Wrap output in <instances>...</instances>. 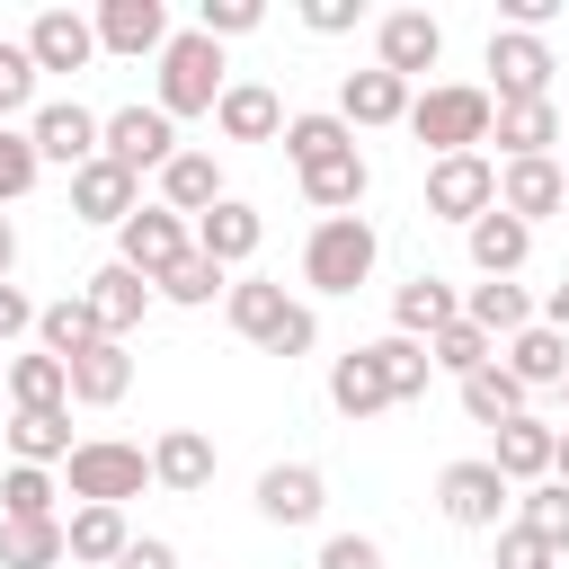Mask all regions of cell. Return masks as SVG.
Returning <instances> with one entry per match:
<instances>
[{"instance_id":"obj_7","label":"cell","mask_w":569,"mask_h":569,"mask_svg":"<svg viewBox=\"0 0 569 569\" xmlns=\"http://www.w3.org/2000/svg\"><path fill=\"white\" fill-rule=\"evenodd\" d=\"M480 62H489V98H498V107L551 98V71H560V62H551V44H542V36H525V27H489V53H480Z\"/></svg>"},{"instance_id":"obj_13","label":"cell","mask_w":569,"mask_h":569,"mask_svg":"<svg viewBox=\"0 0 569 569\" xmlns=\"http://www.w3.org/2000/svg\"><path fill=\"white\" fill-rule=\"evenodd\" d=\"M142 213V178L133 169H116L107 151L89 160V169H71V222H107V231H124Z\"/></svg>"},{"instance_id":"obj_49","label":"cell","mask_w":569,"mask_h":569,"mask_svg":"<svg viewBox=\"0 0 569 569\" xmlns=\"http://www.w3.org/2000/svg\"><path fill=\"white\" fill-rule=\"evenodd\" d=\"M311 569H382V542H373V533H329Z\"/></svg>"},{"instance_id":"obj_5","label":"cell","mask_w":569,"mask_h":569,"mask_svg":"<svg viewBox=\"0 0 569 569\" xmlns=\"http://www.w3.org/2000/svg\"><path fill=\"white\" fill-rule=\"evenodd\" d=\"M62 489H71L80 507H124V498L151 489V453L124 445V436H80V453L62 462Z\"/></svg>"},{"instance_id":"obj_43","label":"cell","mask_w":569,"mask_h":569,"mask_svg":"<svg viewBox=\"0 0 569 569\" xmlns=\"http://www.w3.org/2000/svg\"><path fill=\"white\" fill-rule=\"evenodd\" d=\"M213 293H231V267H213L204 249H187V258L160 276V302H178V311H204Z\"/></svg>"},{"instance_id":"obj_45","label":"cell","mask_w":569,"mask_h":569,"mask_svg":"<svg viewBox=\"0 0 569 569\" xmlns=\"http://www.w3.org/2000/svg\"><path fill=\"white\" fill-rule=\"evenodd\" d=\"M36 178H44V160H36V133H27V124H0V204H18Z\"/></svg>"},{"instance_id":"obj_37","label":"cell","mask_w":569,"mask_h":569,"mask_svg":"<svg viewBox=\"0 0 569 569\" xmlns=\"http://www.w3.org/2000/svg\"><path fill=\"white\" fill-rule=\"evenodd\" d=\"M62 533H71V560H98V569H116V560L133 551L124 507H71V516H62Z\"/></svg>"},{"instance_id":"obj_35","label":"cell","mask_w":569,"mask_h":569,"mask_svg":"<svg viewBox=\"0 0 569 569\" xmlns=\"http://www.w3.org/2000/svg\"><path fill=\"white\" fill-rule=\"evenodd\" d=\"M0 436H9V453H18V462H36V471H53V462H71V453H80V445H71V409H18Z\"/></svg>"},{"instance_id":"obj_10","label":"cell","mask_w":569,"mask_h":569,"mask_svg":"<svg viewBox=\"0 0 569 569\" xmlns=\"http://www.w3.org/2000/svg\"><path fill=\"white\" fill-rule=\"evenodd\" d=\"M27 133H36V160L44 169H89L98 142H107V116H89L80 98H53V107L27 116Z\"/></svg>"},{"instance_id":"obj_3","label":"cell","mask_w":569,"mask_h":569,"mask_svg":"<svg viewBox=\"0 0 569 569\" xmlns=\"http://www.w3.org/2000/svg\"><path fill=\"white\" fill-rule=\"evenodd\" d=\"M222 89H231V80H222V44H213L204 27H178V36L160 44V98H151V107L178 124V116H213Z\"/></svg>"},{"instance_id":"obj_9","label":"cell","mask_w":569,"mask_h":569,"mask_svg":"<svg viewBox=\"0 0 569 569\" xmlns=\"http://www.w3.org/2000/svg\"><path fill=\"white\" fill-rule=\"evenodd\" d=\"M98 151H107L116 169H133V178H142V169L160 178L187 142H178V124H169L160 107H142V98H133V107H116V116H107V142H98Z\"/></svg>"},{"instance_id":"obj_42","label":"cell","mask_w":569,"mask_h":569,"mask_svg":"<svg viewBox=\"0 0 569 569\" xmlns=\"http://www.w3.org/2000/svg\"><path fill=\"white\" fill-rule=\"evenodd\" d=\"M373 365H382V382H391V400H418L427 382H436V356H427V338H373Z\"/></svg>"},{"instance_id":"obj_20","label":"cell","mask_w":569,"mask_h":569,"mask_svg":"<svg viewBox=\"0 0 569 569\" xmlns=\"http://www.w3.org/2000/svg\"><path fill=\"white\" fill-rule=\"evenodd\" d=\"M151 489L204 498V489H213V436H204V427H169V436L151 445Z\"/></svg>"},{"instance_id":"obj_55","label":"cell","mask_w":569,"mask_h":569,"mask_svg":"<svg viewBox=\"0 0 569 569\" xmlns=\"http://www.w3.org/2000/svg\"><path fill=\"white\" fill-rule=\"evenodd\" d=\"M551 480H569V427H560V453H551Z\"/></svg>"},{"instance_id":"obj_36","label":"cell","mask_w":569,"mask_h":569,"mask_svg":"<svg viewBox=\"0 0 569 569\" xmlns=\"http://www.w3.org/2000/svg\"><path fill=\"white\" fill-rule=\"evenodd\" d=\"M338 151H356V133H347V116H338V107L284 116V160H293V178H302V169H320V160H338Z\"/></svg>"},{"instance_id":"obj_50","label":"cell","mask_w":569,"mask_h":569,"mask_svg":"<svg viewBox=\"0 0 569 569\" xmlns=\"http://www.w3.org/2000/svg\"><path fill=\"white\" fill-rule=\"evenodd\" d=\"M356 18H365V0H302V27L311 36H347Z\"/></svg>"},{"instance_id":"obj_23","label":"cell","mask_w":569,"mask_h":569,"mask_svg":"<svg viewBox=\"0 0 569 569\" xmlns=\"http://www.w3.org/2000/svg\"><path fill=\"white\" fill-rule=\"evenodd\" d=\"M258 240H267V213H258L249 196H222V204L196 222V249H204L213 267H240V258H258Z\"/></svg>"},{"instance_id":"obj_24","label":"cell","mask_w":569,"mask_h":569,"mask_svg":"<svg viewBox=\"0 0 569 569\" xmlns=\"http://www.w3.org/2000/svg\"><path fill=\"white\" fill-rule=\"evenodd\" d=\"M80 293H89V302H98V320H107V338H133V329H142V311H151V293H160V284H151V276H133V267H124V258H107V267H98V276H89V284H80Z\"/></svg>"},{"instance_id":"obj_32","label":"cell","mask_w":569,"mask_h":569,"mask_svg":"<svg viewBox=\"0 0 569 569\" xmlns=\"http://www.w3.org/2000/svg\"><path fill=\"white\" fill-rule=\"evenodd\" d=\"M462 320L489 329V338H516V329H533V293H525L516 276H480V284L462 293Z\"/></svg>"},{"instance_id":"obj_34","label":"cell","mask_w":569,"mask_h":569,"mask_svg":"<svg viewBox=\"0 0 569 569\" xmlns=\"http://www.w3.org/2000/svg\"><path fill=\"white\" fill-rule=\"evenodd\" d=\"M453 391H462V418H471V427H489V436H498L507 418H525V400H533L507 365H480V373H462Z\"/></svg>"},{"instance_id":"obj_4","label":"cell","mask_w":569,"mask_h":569,"mask_svg":"<svg viewBox=\"0 0 569 569\" xmlns=\"http://www.w3.org/2000/svg\"><path fill=\"white\" fill-rule=\"evenodd\" d=\"M373 258H382V231H373L365 213H329V222H311V240H302V284H311V293H356V284L373 276Z\"/></svg>"},{"instance_id":"obj_39","label":"cell","mask_w":569,"mask_h":569,"mask_svg":"<svg viewBox=\"0 0 569 569\" xmlns=\"http://www.w3.org/2000/svg\"><path fill=\"white\" fill-rule=\"evenodd\" d=\"M516 525H525L542 551L569 560V480H533V489H516Z\"/></svg>"},{"instance_id":"obj_19","label":"cell","mask_w":569,"mask_h":569,"mask_svg":"<svg viewBox=\"0 0 569 569\" xmlns=\"http://www.w3.org/2000/svg\"><path fill=\"white\" fill-rule=\"evenodd\" d=\"M551 453H560V427L551 418H507L498 427V445H489V462L507 471V489H533V480H551Z\"/></svg>"},{"instance_id":"obj_8","label":"cell","mask_w":569,"mask_h":569,"mask_svg":"<svg viewBox=\"0 0 569 569\" xmlns=\"http://www.w3.org/2000/svg\"><path fill=\"white\" fill-rule=\"evenodd\" d=\"M498 204V160L489 151H453V160H427V213L436 222H480Z\"/></svg>"},{"instance_id":"obj_58","label":"cell","mask_w":569,"mask_h":569,"mask_svg":"<svg viewBox=\"0 0 569 569\" xmlns=\"http://www.w3.org/2000/svg\"><path fill=\"white\" fill-rule=\"evenodd\" d=\"M560 409H569V382H560Z\"/></svg>"},{"instance_id":"obj_29","label":"cell","mask_w":569,"mask_h":569,"mask_svg":"<svg viewBox=\"0 0 569 569\" xmlns=\"http://www.w3.org/2000/svg\"><path fill=\"white\" fill-rule=\"evenodd\" d=\"M462 240H471V267H480V276H516V267L533 258V222H516L507 204H489Z\"/></svg>"},{"instance_id":"obj_28","label":"cell","mask_w":569,"mask_h":569,"mask_svg":"<svg viewBox=\"0 0 569 569\" xmlns=\"http://www.w3.org/2000/svg\"><path fill=\"white\" fill-rule=\"evenodd\" d=\"M498 365H507L525 391H560V382H569V338H560L551 320H533V329H516V338H507V356H498Z\"/></svg>"},{"instance_id":"obj_38","label":"cell","mask_w":569,"mask_h":569,"mask_svg":"<svg viewBox=\"0 0 569 569\" xmlns=\"http://www.w3.org/2000/svg\"><path fill=\"white\" fill-rule=\"evenodd\" d=\"M9 409H71V365L62 356H9Z\"/></svg>"},{"instance_id":"obj_33","label":"cell","mask_w":569,"mask_h":569,"mask_svg":"<svg viewBox=\"0 0 569 569\" xmlns=\"http://www.w3.org/2000/svg\"><path fill=\"white\" fill-rule=\"evenodd\" d=\"M36 338H44V356H62V365H71V356H89V347L107 338V320H98V302H89V293H62V302H44V311H36Z\"/></svg>"},{"instance_id":"obj_41","label":"cell","mask_w":569,"mask_h":569,"mask_svg":"<svg viewBox=\"0 0 569 569\" xmlns=\"http://www.w3.org/2000/svg\"><path fill=\"white\" fill-rule=\"evenodd\" d=\"M62 560H71L62 516H44V525H0V569H62Z\"/></svg>"},{"instance_id":"obj_18","label":"cell","mask_w":569,"mask_h":569,"mask_svg":"<svg viewBox=\"0 0 569 569\" xmlns=\"http://www.w3.org/2000/svg\"><path fill=\"white\" fill-rule=\"evenodd\" d=\"M338 116H347V133L409 124V80H391L382 62H373V71H347V80H338Z\"/></svg>"},{"instance_id":"obj_54","label":"cell","mask_w":569,"mask_h":569,"mask_svg":"<svg viewBox=\"0 0 569 569\" xmlns=\"http://www.w3.org/2000/svg\"><path fill=\"white\" fill-rule=\"evenodd\" d=\"M9 267H18V231H9V213H0V284H9Z\"/></svg>"},{"instance_id":"obj_48","label":"cell","mask_w":569,"mask_h":569,"mask_svg":"<svg viewBox=\"0 0 569 569\" xmlns=\"http://www.w3.org/2000/svg\"><path fill=\"white\" fill-rule=\"evenodd\" d=\"M27 98H36V53H27V44H0V124H9Z\"/></svg>"},{"instance_id":"obj_44","label":"cell","mask_w":569,"mask_h":569,"mask_svg":"<svg viewBox=\"0 0 569 569\" xmlns=\"http://www.w3.org/2000/svg\"><path fill=\"white\" fill-rule=\"evenodd\" d=\"M427 356H436V373H453V382H462V373L498 365V338H489V329H471V320H453V329H436V338H427Z\"/></svg>"},{"instance_id":"obj_51","label":"cell","mask_w":569,"mask_h":569,"mask_svg":"<svg viewBox=\"0 0 569 569\" xmlns=\"http://www.w3.org/2000/svg\"><path fill=\"white\" fill-rule=\"evenodd\" d=\"M36 311H44V302H27L18 284H0V347H9V338H27V329H36Z\"/></svg>"},{"instance_id":"obj_6","label":"cell","mask_w":569,"mask_h":569,"mask_svg":"<svg viewBox=\"0 0 569 569\" xmlns=\"http://www.w3.org/2000/svg\"><path fill=\"white\" fill-rule=\"evenodd\" d=\"M507 471L489 462V453H462V462H445L436 471V507H445V525H462V533H498L507 525Z\"/></svg>"},{"instance_id":"obj_26","label":"cell","mask_w":569,"mask_h":569,"mask_svg":"<svg viewBox=\"0 0 569 569\" xmlns=\"http://www.w3.org/2000/svg\"><path fill=\"white\" fill-rule=\"evenodd\" d=\"M489 142H498V160H551V142H560V98H525V107H498Z\"/></svg>"},{"instance_id":"obj_53","label":"cell","mask_w":569,"mask_h":569,"mask_svg":"<svg viewBox=\"0 0 569 569\" xmlns=\"http://www.w3.org/2000/svg\"><path fill=\"white\" fill-rule=\"evenodd\" d=\"M542 320H551V329H560V338H569V276H560V284H551V293H542Z\"/></svg>"},{"instance_id":"obj_52","label":"cell","mask_w":569,"mask_h":569,"mask_svg":"<svg viewBox=\"0 0 569 569\" xmlns=\"http://www.w3.org/2000/svg\"><path fill=\"white\" fill-rule=\"evenodd\" d=\"M116 569H178V542H160V533H133V551H124Z\"/></svg>"},{"instance_id":"obj_40","label":"cell","mask_w":569,"mask_h":569,"mask_svg":"<svg viewBox=\"0 0 569 569\" xmlns=\"http://www.w3.org/2000/svg\"><path fill=\"white\" fill-rule=\"evenodd\" d=\"M53 498H62L53 471H36V462H9V471H0V525H44Z\"/></svg>"},{"instance_id":"obj_56","label":"cell","mask_w":569,"mask_h":569,"mask_svg":"<svg viewBox=\"0 0 569 569\" xmlns=\"http://www.w3.org/2000/svg\"><path fill=\"white\" fill-rule=\"evenodd\" d=\"M560 142H569V107H560Z\"/></svg>"},{"instance_id":"obj_25","label":"cell","mask_w":569,"mask_h":569,"mask_svg":"<svg viewBox=\"0 0 569 569\" xmlns=\"http://www.w3.org/2000/svg\"><path fill=\"white\" fill-rule=\"evenodd\" d=\"M453 320H462V293H453L436 267H418V276L391 293V329H400V338H436V329H453Z\"/></svg>"},{"instance_id":"obj_31","label":"cell","mask_w":569,"mask_h":569,"mask_svg":"<svg viewBox=\"0 0 569 569\" xmlns=\"http://www.w3.org/2000/svg\"><path fill=\"white\" fill-rule=\"evenodd\" d=\"M365 187H373V169H365V151H338V160H320V169H302V204L329 222V213H356L365 204Z\"/></svg>"},{"instance_id":"obj_57","label":"cell","mask_w":569,"mask_h":569,"mask_svg":"<svg viewBox=\"0 0 569 569\" xmlns=\"http://www.w3.org/2000/svg\"><path fill=\"white\" fill-rule=\"evenodd\" d=\"M0 391H9V356H0Z\"/></svg>"},{"instance_id":"obj_22","label":"cell","mask_w":569,"mask_h":569,"mask_svg":"<svg viewBox=\"0 0 569 569\" xmlns=\"http://www.w3.org/2000/svg\"><path fill=\"white\" fill-rule=\"evenodd\" d=\"M222 196H231V187H222V160H213V151H196V142L160 169V204H169V213H187V222H204Z\"/></svg>"},{"instance_id":"obj_2","label":"cell","mask_w":569,"mask_h":569,"mask_svg":"<svg viewBox=\"0 0 569 569\" xmlns=\"http://www.w3.org/2000/svg\"><path fill=\"white\" fill-rule=\"evenodd\" d=\"M489 124H498V98H489L480 80H436V89H418V98H409V133H418L436 160L480 151V142H489Z\"/></svg>"},{"instance_id":"obj_15","label":"cell","mask_w":569,"mask_h":569,"mask_svg":"<svg viewBox=\"0 0 569 569\" xmlns=\"http://www.w3.org/2000/svg\"><path fill=\"white\" fill-rule=\"evenodd\" d=\"M178 27H169V9L160 0H98V53H124V62H160V44H169Z\"/></svg>"},{"instance_id":"obj_1","label":"cell","mask_w":569,"mask_h":569,"mask_svg":"<svg viewBox=\"0 0 569 569\" xmlns=\"http://www.w3.org/2000/svg\"><path fill=\"white\" fill-rule=\"evenodd\" d=\"M222 320H231L249 347H267V356H311V347H320V311L293 302L276 276H240V284L222 293Z\"/></svg>"},{"instance_id":"obj_12","label":"cell","mask_w":569,"mask_h":569,"mask_svg":"<svg viewBox=\"0 0 569 569\" xmlns=\"http://www.w3.org/2000/svg\"><path fill=\"white\" fill-rule=\"evenodd\" d=\"M373 62H382L391 80H418V71L445 62V27H436L427 9H391V18H373Z\"/></svg>"},{"instance_id":"obj_16","label":"cell","mask_w":569,"mask_h":569,"mask_svg":"<svg viewBox=\"0 0 569 569\" xmlns=\"http://www.w3.org/2000/svg\"><path fill=\"white\" fill-rule=\"evenodd\" d=\"M320 507H329L320 462H267L258 471V516L267 525H320Z\"/></svg>"},{"instance_id":"obj_46","label":"cell","mask_w":569,"mask_h":569,"mask_svg":"<svg viewBox=\"0 0 569 569\" xmlns=\"http://www.w3.org/2000/svg\"><path fill=\"white\" fill-rule=\"evenodd\" d=\"M196 27H204L213 44H231V36H258L267 9H258V0H196Z\"/></svg>"},{"instance_id":"obj_17","label":"cell","mask_w":569,"mask_h":569,"mask_svg":"<svg viewBox=\"0 0 569 569\" xmlns=\"http://www.w3.org/2000/svg\"><path fill=\"white\" fill-rule=\"evenodd\" d=\"M18 44L36 53V71H89V62H98V18H80V9H44Z\"/></svg>"},{"instance_id":"obj_27","label":"cell","mask_w":569,"mask_h":569,"mask_svg":"<svg viewBox=\"0 0 569 569\" xmlns=\"http://www.w3.org/2000/svg\"><path fill=\"white\" fill-rule=\"evenodd\" d=\"M133 391V347L124 338H98L89 356H71V400L80 409H116Z\"/></svg>"},{"instance_id":"obj_30","label":"cell","mask_w":569,"mask_h":569,"mask_svg":"<svg viewBox=\"0 0 569 569\" xmlns=\"http://www.w3.org/2000/svg\"><path fill=\"white\" fill-rule=\"evenodd\" d=\"M329 409L338 418H373V409H391V382H382V365H373V347H347L338 365H329Z\"/></svg>"},{"instance_id":"obj_21","label":"cell","mask_w":569,"mask_h":569,"mask_svg":"<svg viewBox=\"0 0 569 569\" xmlns=\"http://www.w3.org/2000/svg\"><path fill=\"white\" fill-rule=\"evenodd\" d=\"M213 124H222V142H284V98L267 80H231Z\"/></svg>"},{"instance_id":"obj_47","label":"cell","mask_w":569,"mask_h":569,"mask_svg":"<svg viewBox=\"0 0 569 569\" xmlns=\"http://www.w3.org/2000/svg\"><path fill=\"white\" fill-rule=\"evenodd\" d=\"M489 569H560V551H542V542H533V533L507 516V525L489 533Z\"/></svg>"},{"instance_id":"obj_11","label":"cell","mask_w":569,"mask_h":569,"mask_svg":"<svg viewBox=\"0 0 569 569\" xmlns=\"http://www.w3.org/2000/svg\"><path fill=\"white\" fill-rule=\"evenodd\" d=\"M187 249H196V222H187V213H169V204H142V213L116 231V258H124L133 276H151V284H160Z\"/></svg>"},{"instance_id":"obj_14","label":"cell","mask_w":569,"mask_h":569,"mask_svg":"<svg viewBox=\"0 0 569 569\" xmlns=\"http://www.w3.org/2000/svg\"><path fill=\"white\" fill-rule=\"evenodd\" d=\"M498 204H507L516 222L569 213V160H498Z\"/></svg>"}]
</instances>
